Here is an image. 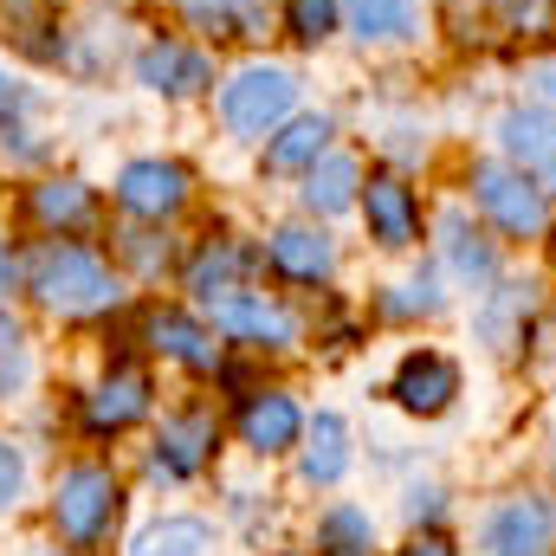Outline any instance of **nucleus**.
<instances>
[{
	"instance_id": "obj_1",
	"label": "nucleus",
	"mask_w": 556,
	"mask_h": 556,
	"mask_svg": "<svg viewBox=\"0 0 556 556\" xmlns=\"http://www.w3.org/2000/svg\"><path fill=\"white\" fill-rule=\"evenodd\" d=\"M26 291L46 304V311H65V317H78V311H104L111 298H117V278L111 266L91 253V247H78V240H46V247H33V260H26Z\"/></svg>"
},
{
	"instance_id": "obj_2",
	"label": "nucleus",
	"mask_w": 556,
	"mask_h": 556,
	"mask_svg": "<svg viewBox=\"0 0 556 556\" xmlns=\"http://www.w3.org/2000/svg\"><path fill=\"white\" fill-rule=\"evenodd\" d=\"M466 188H472L479 214H485L498 233H511V240H538V233L551 227V194H544L525 168H511L505 155L472 162V168H466Z\"/></svg>"
},
{
	"instance_id": "obj_3",
	"label": "nucleus",
	"mask_w": 556,
	"mask_h": 556,
	"mask_svg": "<svg viewBox=\"0 0 556 556\" xmlns=\"http://www.w3.org/2000/svg\"><path fill=\"white\" fill-rule=\"evenodd\" d=\"M291 111H298V78H291L285 65H240V72L220 85V124L240 142L273 137Z\"/></svg>"
},
{
	"instance_id": "obj_4",
	"label": "nucleus",
	"mask_w": 556,
	"mask_h": 556,
	"mask_svg": "<svg viewBox=\"0 0 556 556\" xmlns=\"http://www.w3.org/2000/svg\"><path fill=\"white\" fill-rule=\"evenodd\" d=\"M479 551L485 556H556V498H544V492H511L485 518Z\"/></svg>"
},
{
	"instance_id": "obj_5",
	"label": "nucleus",
	"mask_w": 556,
	"mask_h": 556,
	"mask_svg": "<svg viewBox=\"0 0 556 556\" xmlns=\"http://www.w3.org/2000/svg\"><path fill=\"white\" fill-rule=\"evenodd\" d=\"M492 137L511 168H525L544 194H556V111L551 104H505Z\"/></svg>"
},
{
	"instance_id": "obj_6",
	"label": "nucleus",
	"mask_w": 556,
	"mask_h": 556,
	"mask_svg": "<svg viewBox=\"0 0 556 556\" xmlns=\"http://www.w3.org/2000/svg\"><path fill=\"white\" fill-rule=\"evenodd\" d=\"M52 518L72 544H98L117 518V479L104 466H72L59 479V498H52Z\"/></svg>"
},
{
	"instance_id": "obj_7",
	"label": "nucleus",
	"mask_w": 556,
	"mask_h": 556,
	"mask_svg": "<svg viewBox=\"0 0 556 556\" xmlns=\"http://www.w3.org/2000/svg\"><path fill=\"white\" fill-rule=\"evenodd\" d=\"M363 220H369V240L382 247V253H408L420 240V194L402 181V175H369L363 181Z\"/></svg>"
},
{
	"instance_id": "obj_8",
	"label": "nucleus",
	"mask_w": 556,
	"mask_h": 556,
	"mask_svg": "<svg viewBox=\"0 0 556 556\" xmlns=\"http://www.w3.org/2000/svg\"><path fill=\"white\" fill-rule=\"evenodd\" d=\"M207 311H214V330H227L233 343H253V350H291L298 343L291 311L278 298H266V291H227Z\"/></svg>"
},
{
	"instance_id": "obj_9",
	"label": "nucleus",
	"mask_w": 556,
	"mask_h": 556,
	"mask_svg": "<svg viewBox=\"0 0 556 556\" xmlns=\"http://www.w3.org/2000/svg\"><path fill=\"white\" fill-rule=\"evenodd\" d=\"M188 188H194V181H188L181 162L142 155V162H130V168L117 175V207L137 214V220H168V214L188 207Z\"/></svg>"
},
{
	"instance_id": "obj_10",
	"label": "nucleus",
	"mask_w": 556,
	"mask_h": 556,
	"mask_svg": "<svg viewBox=\"0 0 556 556\" xmlns=\"http://www.w3.org/2000/svg\"><path fill=\"white\" fill-rule=\"evenodd\" d=\"M389 395H395L402 415H420V420L446 415L453 395H459V363L440 356V350H408L402 369H395V382H389Z\"/></svg>"
},
{
	"instance_id": "obj_11",
	"label": "nucleus",
	"mask_w": 556,
	"mask_h": 556,
	"mask_svg": "<svg viewBox=\"0 0 556 556\" xmlns=\"http://www.w3.org/2000/svg\"><path fill=\"white\" fill-rule=\"evenodd\" d=\"M538 317V285L531 278H505L498 291H485V304L472 311V330L492 356H518L525 350V330Z\"/></svg>"
},
{
	"instance_id": "obj_12",
	"label": "nucleus",
	"mask_w": 556,
	"mask_h": 556,
	"mask_svg": "<svg viewBox=\"0 0 556 556\" xmlns=\"http://www.w3.org/2000/svg\"><path fill=\"white\" fill-rule=\"evenodd\" d=\"M137 78L162 98H201L214 85V59L201 46H181V39H149L137 52Z\"/></svg>"
},
{
	"instance_id": "obj_13",
	"label": "nucleus",
	"mask_w": 556,
	"mask_h": 556,
	"mask_svg": "<svg viewBox=\"0 0 556 556\" xmlns=\"http://www.w3.org/2000/svg\"><path fill=\"white\" fill-rule=\"evenodd\" d=\"M149 415V376L142 369H130V363H117L85 402H78V420H85V433H124V427H137V420Z\"/></svg>"
},
{
	"instance_id": "obj_14",
	"label": "nucleus",
	"mask_w": 556,
	"mask_h": 556,
	"mask_svg": "<svg viewBox=\"0 0 556 556\" xmlns=\"http://www.w3.org/2000/svg\"><path fill=\"white\" fill-rule=\"evenodd\" d=\"M266 266L278 278H291V285H324V278L337 273V247H330L324 227L291 220V227H278L273 240H266Z\"/></svg>"
},
{
	"instance_id": "obj_15",
	"label": "nucleus",
	"mask_w": 556,
	"mask_h": 556,
	"mask_svg": "<svg viewBox=\"0 0 556 556\" xmlns=\"http://www.w3.org/2000/svg\"><path fill=\"white\" fill-rule=\"evenodd\" d=\"M207 459H214V415H207V408H181V415L162 420L155 466H162L168 479H194Z\"/></svg>"
},
{
	"instance_id": "obj_16",
	"label": "nucleus",
	"mask_w": 556,
	"mask_h": 556,
	"mask_svg": "<svg viewBox=\"0 0 556 556\" xmlns=\"http://www.w3.org/2000/svg\"><path fill=\"white\" fill-rule=\"evenodd\" d=\"M298 433H304V415H298V402H291V395L260 389V395H247V402H240V440H247L253 453H291V446H298Z\"/></svg>"
},
{
	"instance_id": "obj_17",
	"label": "nucleus",
	"mask_w": 556,
	"mask_h": 556,
	"mask_svg": "<svg viewBox=\"0 0 556 556\" xmlns=\"http://www.w3.org/2000/svg\"><path fill=\"white\" fill-rule=\"evenodd\" d=\"M363 162L356 155H343V149H324L311 168H304V207L311 214H343V207H356L363 201Z\"/></svg>"
},
{
	"instance_id": "obj_18",
	"label": "nucleus",
	"mask_w": 556,
	"mask_h": 556,
	"mask_svg": "<svg viewBox=\"0 0 556 556\" xmlns=\"http://www.w3.org/2000/svg\"><path fill=\"white\" fill-rule=\"evenodd\" d=\"M343 26L363 46H415L420 39V0H343Z\"/></svg>"
},
{
	"instance_id": "obj_19",
	"label": "nucleus",
	"mask_w": 556,
	"mask_h": 556,
	"mask_svg": "<svg viewBox=\"0 0 556 556\" xmlns=\"http://www.w3.org/2000/svg\"><path fill=\"white\" fill-rule=\"evenodd\" d=\"M440 266L459 278V285H492V278H498V247L453 207V214L440 220Z\"/></svg>"
},
{
	"instance_id": "obj_20",
	"label": "nucleus",
	"mask_w": 556,
	"mask_h": 556,
	"mask_svg": "<svg viewBox=\"0 0 556 556\" xmlns=\"http://www.w3.org/2000/svg\"><path fill=\"white\" fill-rule=\"evenodd\" d=\"M142 337H149V350H162V356H175L181 369H214L220 363V343L194 324V317H181V311H149L142 317Z\"/></svg>"
},
{
	"instance_id": "obj_21",
	"label": "nucleus",
	"mask_w": 556,
	"mask_h": 556,
	"mask_svg": "<svg viewBox=\"0 0 556 556\" xmlns=\"http://www.w3.org/2000/svg\"><path fill=\"white\" fill-rule=\"evenodd\" d=\"M26 214L46 227V233H78V227H91L98 220V194L85 188V181H39L33 194H26Z\"/></svg>"
},
{
	"instance_id": "obj_22",
	"label": "nucleus",
	"mask_w": 556,
	"mask_h": 556,
	"mask_svg": "<svg viewBox=\"0 0 556 556\" xmlns=\"http://www.w3.org/2000/svg\"><path fill=\"white\" fill-rule=\"evenodd\" d=\"M175 13H181L201 39H266L260 0H175Z\"/></svg>"
},
{
	"instance_id": "obj_23",
	"label": "nucleus",
	"mask_w": 556,
	"mask_h": 556,
	"mask_svg": "<svg viewBox=\"0 0 556 556\" xmlns=\"http://www.w3.org/2000/svg\"><path fill=\"white\" fill-rule=\"evenodd\" d=\"M247 273H253V253H247V247L207 240V247L188 260V291H194L201 304H214V298H227V291H247V285H240Z\"/></svg>"
},
{
	"instance_id": "obj_24",
	"label": "nucleus",
	"mask_w": 556,
	"mask_h": 556,
	"mask_svg": "<svg viewBox=\"0 0 556 556\" xmlns=\"http://www.w3.org/2000/svg\"><path fill=\"white\" fill-rule=\"evenodd\" d=\"M330 137H337L330 117H285L273 130V142H266V168H273V175H304V168L330 149Z\"/></svg>"
},
{
	"instance_id": "obj_25",
	"label": "nucleus",
	"mask_w": 556,
	"mask_h": 556,
	"mask_svg": "<svg viewBox=\"0 0 556 556\" xmlns=\"http://www.w3.org/2000/svg\"><path fill=\"white\" fill-rule=\"evenodd\" d=\"M485 13H492V33H505L531 52L556 46V0H485Z\"/></svg>"
},
{
	"instance_id": "obj_26",
	"label": "nucleus",
	"mask_w": 556,
	"mask_h": 556,
	"mask_svg": "<svg viewBox=\"0 0 556 556\" xmlns=\"http://www.w3.org/2000/svg\"><path fill=\"white\" fill-rule=\"evenodd\" d=\"M304 433H311V446H304V466L298 472L311 485H337L350 472V427H343V415H317Z\"/></svg>"
},
{
	"instance_id": "obj_27",
	"label": "nucleus",
	"mask_w": 556,
	"mask_h": 556,
	"mask_svg": "<svg viewBox=\"0 0 556 556\" xmlns=\"http://www.w3.org/2000/svg\"><path fill=\"white\" fill-rule=\"evenodd\" d=\"M46 33H59V20H52L46 0H0V39H13L33 59H52L59 39H46Z\"/></svg>"
},
{
	"instance_id": "obj_28",
	"label": "nucleus",
	"mask_w": 556,
	"mask_h": 556,
	"mask_svg": "<svg viewBox=\"0 0 556 556\" xmlns=\"http://www.w3.org/2000/svg\"><path fill=\"white\" fill-rule=\"evenodd\" d=\"M317 551L324 556H369L376 551V525L356 511V505H330L317 518Z\"/></svg>"
},
{
	"instance_id": "obj_29",
	"label": "nucleus",
	"mask_w": 556,
	"mask_h": 556,
	"mask_svg": "<svg viewBox=\"0 0 556 556\" xmlns=\"http://www.w3.org/2000/svg\"><path fill=\"white\" fill-rule=\"evenodd\" d=\"M207 544L214 538H207L201 518H162V525H149L137 544H130V556H201Z\"/></svg>"
},
{
	"instance_id": "obj_30",
	"label": "nucleus",
	"mask_w": 556,
	"mask_h": 556,
	"mask_svg": "<svg viewBox=\"0 0 556 556\" xmlns=\"http://www.w3.org/2000/svg\"><path fill=\"white\" fill-rule=\"evenodd\" d=\"M446 304V291H440V273L433 266H420L408 285H389L382 291V317H433Z\"/></svg>"
},
{
	"instance_id": "obj_31",
	"label": "nucleus",
	"mask_w": 556,
	"mask_h": 556,
	"mask_svg": "<svg viewBox=\"0 0 556 556\" xmlns=\"http://www.w3.org/2000/svg\"><path fill=\"white\" fill-rule=\"evenodd\" d=\"M343 26V0H285V33L298 46H324Z\"/></svg>"
},
{
	"instance_id": "obj_32",
	"label": "nucleus",
	"mask_w": 556,
	"mask_h": 556,
	"mask_svg": "<svg viewBox=\"0 0 556 556\" xmlns=\"http://www.w3.org/2000/svg\"><path fill=\"white\" fill-rule=\"evenodd\" d=\"M124 260H130L137 273H162V266H168V240H155V233H124Z\"/></svg>"
},
{
	"instance_id": "obj_33",
	"label": "nucleus",
	"mask_w": 556,
	"mask_h": 556,
	"mask_svg": "<svg viewBox=\"0 0 556 556\" xmlns=\"http://www.w3.org/2000/svg\"><path fill=\"white\" fill-rule=\"evenodd\" d=\"M20 485H26V459L0 440V505H13V498H20Z\"/></svg>"
},
{
	"instance_id": "obj_34",
	"label": "nucleus",
	"mask_w": 556,
	"mask_h": 556,
	"mask_svg": "<svg viewBox=\"0 0 556 556\" xmlns=\"http://www.w3.org/2000/svg\"><path fill=\"white\" fill-rule=\"evenodd\" d=\"M20 343H26V337H20V324L0 311V376H20Z\"/></svg>"
},
{
	"instance_id": "obj_35",
	"label": "nucleus",
	"mask_w": 556,
	"mask_h": 556,
	"mask_svg": "<svg viewBox=\"0 0 556 556\" xmlns=\"http://www.w3.org/2000/svg\"><path fill=\"white\" fill-rule=\"evenodd\" d=\"M440 511H446V505H440V492H433V485H420V492H408V518H427V525H433V518H440Z\"/></svg>"
},
{
	"instance_id": "obj_36",
	"label": "nucleus",
	"mask_w": 556,
	"mask_h": 556,
	"mask_svg": "<svg viewBox=\"0 0 556 556\" xmlns=\"http://www.w3.org/2000/svg\"><path fill=\"white\" fill-rule=\"evenodd\" d=\"M402 556H459V551H453L446 538H433V531H427V538H415V544H408Z\"/></svg>"
},
{
	"instance_id": "obj_37",
	"label": "nucleus",
	"mask_w": 556,
	"mask_h": 556,
	"mask_svg": "<svg viewBox=\"0 0 556 556\" xmlns=\"http://www.w3.org/2000/svg\"><path fill=\"white\" fill-rule=\"evenodd\" d=\"M531 85L544 91V104H556V52L544 59V65H538V72H531Z\"/></svg>"
},
{
	"instance_id": "obj_38",
	"label": "nucleus",
	"mask_w": 556,
	"mask_h": 556,
	"mask_svg": "<svg viewBox=\"0 0 556 556\" xmlns=\"http://www.w3.org/2000/svg\"><path fill=\"white\" fill-rule=\"evenodd\" d=\"M13 111H20V91H13V85H7V72H0V124H7Z\"/></svg>"
},
{
	"instance_id": "obj_39",
	"label": "nucleus",
	"mask_w": 556,
	"mask_h": 556,
	"mask_svg": "<svg viewBox=\"0 0 556 556\" xmlns=\"http://www.w3.org/2000/svg\"><path fill=\"white\" fill-rule=\"evenodd\" d=\"M13 285V260H7V247H0V291Z\"/></svg>"
},
{
	"instance_id": "obj_40",
	"label": "nucleus",
	"mask_w": 556,
	"mask_h": 556,
	"mask_svg": "<svg viewBox=\"0 0 556 556\" xmlns=\"http://www.w3.org/2000/svg\"><path fill=\"white\" fill-rule=\"evenodd\" d=\"M551 260H556V240H551Z\"/></svg>"
}]
</instances>
